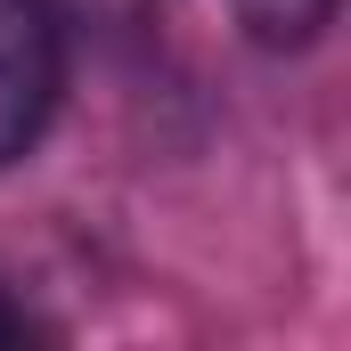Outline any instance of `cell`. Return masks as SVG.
I'll return each instance as SVG.
<instances>
[{
  "label": "cell",
  "mask_w": 351,
  "mask_h": 351,
  "mask_svg": "<svg viewBox=\"0 0 351 351\" xmlns=\"http://www.w3.org/2000/svg\"><path fill=\"white\" fill-rule=\"evenodd\" d=\"M66 90V25L49 0H0V172L25 164Z\"/></svg>",
  "instance_id": "1"
},
{
  "label": "cell",
  "mask_w": 351,
  "mask_h": 351,
  "mask_svg": "<svg viewBox=\"0 0 351 351\" xmlns=\"http://www.w3.org/2000/svg\"><path fill=\"white\" fill-rule=\"evenodd\" d=\"M221 8L254 49H311L335 25V0H221Z\"/></svg>",
  "instance_id": "2"
},
{
  "label": "cell",
  "mask_w": 351,
  "mask_h": 351,
  "mask_svg": "<svg viewBox=\"0 0 351 351\" xmlns=\"http://www.w3.org/2000/svg\"><path fill=\"white\" fill-rule=\"evenodd\" d=\"M58 8V25H90V33H139V25H156V8L164 0H49Z\"/></svg>",
  "instance_id": "3"
},
{
  "label": "cell",
  "mask_w": 351,
  "mask_h": 351,
  "mask_svg": "<svg viewBox=\"0 0 351 351\" xmlns=\"http://www.w3.org/2000/svg\"><path fill=\"white\" fill-rule=\"evenodd\" d=\"M0 335H41V319H33L25 302H8V294H0Z\"/></svg>",
  "instance_id": "4"
}]
</instances>
